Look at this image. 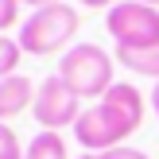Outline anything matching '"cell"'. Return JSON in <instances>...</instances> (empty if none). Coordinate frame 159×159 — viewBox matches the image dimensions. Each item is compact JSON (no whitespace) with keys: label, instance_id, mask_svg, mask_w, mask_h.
I'll use <instances>...</instances> for the list:
<instances>
[{"label":"cell","instance_id":"1","mask_svg":"<svg viewBox=\"0 0 159 159\" xmlns=\"http://www.w3.org/2000/svg\"><path fill=\"white\" fill-rule=\"evenodd\" d=\"M113 54L97 43H74L66 54L58 58V70L54 74L70 85L82 101H101L113 85Z\"/></svg>","mask_w":159,"mask_h":159},{"label":"cell","instance_id":"2","mask_svg":"<svg viewBox=\"0 0 159 159\" xmlns=\"http://www.w3.org/2000/svg\"><path fill=\"white\" fill-rule=\"evenodd\" d=\"M78 23H82V16H78L74 4H51V8H39V12H31L27 20L20 23V31H16V39H20L23 54H54L70 51V39L78 35Z\"/></svg>","mask_w":159,"mask_h":159},{"label":"cell","instance_id":"3","mask_svg":"<svg viewBox=\"0 0 159 159\" xmlns=\"http://www.w3.org/2000/svg\"><path fill=\"white\" fill-rule=\"evenodd\" d=\"M136 128H140V124H132L128 116H124L120 109H113L109 101H93V105L82 109V116H78L74 140L82 144V152H97L101 155V152L120 148Z\"/></svg>","mask_w":159,"mask_h":159},{"label":"cell","instance_id":"4","mask_svg":"<svg viewBox=\"0 0 159 159\" xmlns=\"http://www.w3.org/2000/svg\"><path fill=\"white\" fill-rule=\"evenodd\" d=\"M105 31L113 35L116 47H159V8L152 4H136V0H116L105 12Z\"/></svg>","mask_w":159,"mask_h":159},{"label":"cell","instance_id":"5","mask_svg":"<svg viewBox=\"0 0 159 159\" xmlns=\"http://www.w3.org/2000/svg\"><path fill=\"white\" fill-rule=\"evenodd\" d=\"M31 116L39 120V132H62L74 128L78 116H82V97L62 82L58 74H47L35 89V105H31Z\"/></svg>","mask_w":159,"mask_h":159},{"label":"cell","instance_id":"6","mask_svg":"<svg viewBox=\"0 0 159 159\" xmlns=\"http://www.w3.org/2000/svg\"><path fill=\"white\" fill-rule=\"evenodd\" d=\"M35 89H39V85L31 82L27 74H12V78H4V82H0V124L12 120V116H20L23 109L35 105Z\"/></svg>","mask_w":159,"mask_h":159},{"label":"cell","instance_id":"7","mask_svg":"<svg viewBox=\"0 0 159 159\" xmlns=\"http://www.w3.org/2000/svg\"><path fill=\"white\" fill-rule=\"evenodd\" d=\"M116 66L132 70V74L140 78H152V82H159V47H144V51H132V47H116Z\"/></svg>","mask_w":159,"mask_h":159},{"label":"cell","instance_id":"8","mask_svg":"<svg viewBox=\"0 0 159 159\" xmlns=\"http://www.w3.org/2000/svg\"><path fill=\"white\" fill-rule=\"evenodd\" d=\"M66 155L70 148L62 140V132H35L27 140V152H23V159H66Z\"/></svg>","mask_w":159,"mask_h":159},{"label":"cell","instance_id":"9","mask_svg":"<svg viewBox=\"0 0 159 159\" xmlns=\"http://www.w3.org/2000/svg\"><path fill=\"white\" fill-rule=\"evenodd\" d=\"M20 58H23L20 39H16V35H0V82L20 70Z\"/></svg>","mask_w":159,"mask_h":159},{"label":"cell","instance_id":"10","mask_svg":"<svg viewBox=\"0 0 159 159\" xmlns=\"http://www.w3.org/2000/svg\"><path fill=\"white\" fill-rule=\"evenodd\" d=\"M27 148L20 144V136H16L8 124H0V159H23Z\"/></svg>","mask_w":159,"mask_h":159},{"label":"cell","instance_id":"11","mask_svg":"<svg viewBox=\"0 0 159 159\" xmlns=\"http://www.w3.org/2000/svg\"><path fill=\"white\" fill-rule=\"evenodd\" d=\"M20 4H23V0H0V35L20 23Z\"/></svg>","mask_w":159,"mask_h":159},{"label":"cell","instance_id":"12","mask_svg":"<svg viewBox=\"0 0 159 159\" xmlns=\"http://www.w3.org/2000/svg\"><path fill=\"white\" fill-rule=\"evenodd\" d=\"M101 159H148V152H140V148H128V144H120V148H113V152H101Z\"/></svg>","mask_w":159,"mask_h":159},{"label":"cell","instance_id":"13","mask_svg":"<svg viewBox=\"0 0 159 159\" xmlns=\"http://www.w3.org/2000/svg\"><path fill=\"white\" fill-rule=\"evenodd\" d=\"M113 4H116V0H82V8H105V12H109Z\"/></svg>","mask_w":159,"mask_h":159},{"label":"cell","instance_id":"14","mask_svg":"<svg viewBox=\"0 0 159 159\" xmlns=\"http://www.w3.org/2000/svg\"><path fill=\"white\" fill-rule=\"evenodd\" d=\"M23 4H31V8L39 12V8H51V4H62V0H23Z\"/></svg>","mask_w":159,"mask_h":159},{"label":"cell","instance_id":"15","mask_svg":"<svg viewBox=\"0 0 159 159\" xmlns=\"http://www.w3.org/2000/svg\"><path fill=\"white\" fill-rule=\"evenodd\" d=\"M152 109H155V116H159V82H155V89H152Z\"/></svg>","mask_w":159,"mask_h":159},{"label":"cell","instance_id":"16","mask_svg":"<svg viewBox=\"0 0 159 159\" xmlns=\"http://www.w3.org/2000/svg\"><path fill=\"white\" fill-rule=\"evenodd\" d=\"M78 159H101L97 152H82V155H78Z\"/></svg>","mask_w":159,"mask_h":159},{"label":"cell","instance_id":"17","mask_svg":"<svg viewBox=\"0 0 159 159\" xmlns=\"http://www.w3.org/2000/svg\"><path fill=\"white\" fill-rule=\"evenodd\" d=\"M136 4H152V8H159V0H136Z\"/></svg>","mask_w":159,"mask_h":159}]
</instances>
